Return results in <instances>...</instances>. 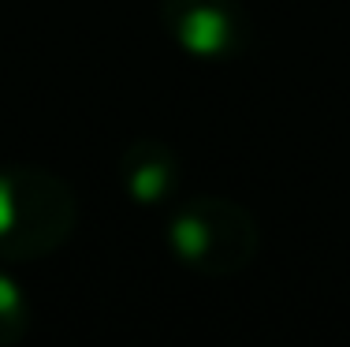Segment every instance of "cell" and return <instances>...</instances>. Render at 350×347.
Wrapping results in <instances>:
<instances>
[{
	"mask_svg": "<svg viewBox=\"0 0 350 347\" xmlns=\"http://www.w3.org/2000/svg\"><path fill=\"white\" fill-rule=\"evenodd\" d=\"M71 224V202L45 172L0 176V250L45 254Z\"/></svg>",
	"mask_w": 350,
	"mask_h": 347,
	"instance_id": "obj_1",
	"label": "cell"
},
{
	"mask_svg": "<svg viewBox=\"0 0 350 347\" xmlns=\"http://www.w3.org/2000/svg\"><path fill=\"white\" fill-rule=\"evenodd\" d=\"M172 239L190 266L228 272L243 266L254 250V224L228 202H194L175 217Z\"/></svg>",
	"mask_w": 350,
	"mask_h": 347,
	"instance_id": "obj_2",
	"label": "cell"
},
{
	"mask_svg": "<svg viewBox=\"0 0 350 347\" xmlns=\"http://www.w3.org/2000/svg\"><path fill=\"white\" fill-rule=\"evenodd\" d=\"M175 38L194 53H224L235 41V12L231 0H175L168 12Z\"/></svg>",
	"mask_w": 350,
	"mask_h": 347,
	"instance_id": "obj_3",
	"label": "cell"
},
{
	"mask_svg": "<svg viewBox=\"0 0 350 347\" xmlns=\"http://www.w3.org/2000/svg\"><path fill=\"white\" fill-rule=\"evenodd\" d=\"M123 176H127V187L135 191V198H142V202H157L172 183V161L157 150V146L142 142L138 150L123 161Z\"/></svg>",
	"mask_w": 350,
	"mask_h": 347,
	"instance_id": "obj_4",
	"label": "cell"
},
{
	"mask_svg": "<svg viewBox=\"0 0 350 347\" xmlns=\"http://www.w3.org/2000/svg\"><path fill=\"white\" fill-rule=\"evenodd\" d=\"M23 329H27V307H23V295L15 292V284L0 272V344L15 340Z\"/></svg>",
	"mask_w": 350,
	"mask_h": 347,
	"instance_id": "obj_5",
	"label": "cell"
}]
</instances>
